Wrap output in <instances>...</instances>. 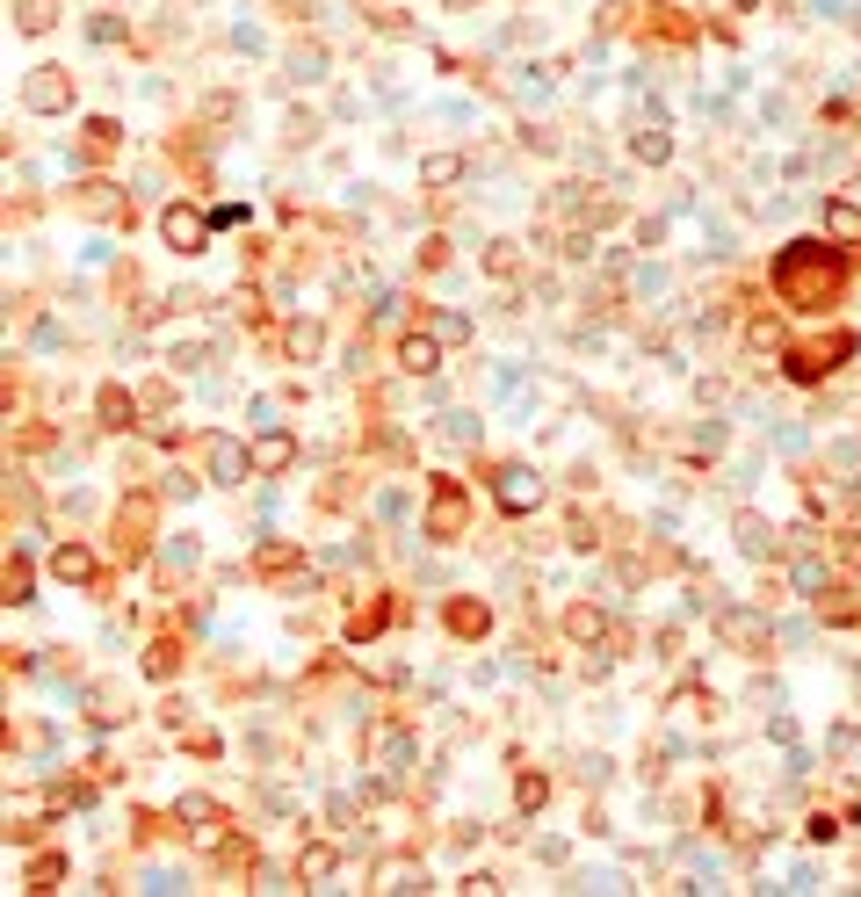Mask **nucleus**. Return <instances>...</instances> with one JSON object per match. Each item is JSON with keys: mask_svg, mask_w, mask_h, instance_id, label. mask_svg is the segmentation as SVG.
<instances>
[{"mask_svg": "<svg viewBox=\"0 0 861 897\" xmlns=\"http://www.w3.org/2000/svg\"><path fill=\"white\" fill-rule=\"evenodd\" d=\"M775 290H782V304H796V312H818V304L840 297V261L825 254L818 239H796V246L775 254Z\"/></svg>", "mask_w": 861, "mask_h": 897, "instance_id": "nucleus-1", "label": "nucleus"}, {"mask_svg": "<svg viewBox=\"0 0 861 897\" xmlns=\"http://www.w3.org/2000/svg\"><path fill=\"white\" fill-rule=\"evenodd\" d=\"M22 102L37 109V116L73 109V73H66V66H37V73H29V87H22Z\"/></svg>", "mask_w": 861, "mask_h": 897, "instance_id": "nucleus-2", "label": "nucleus"}, {"mask_svg": "<svg viewBox=\"0 0 861 897\" xmlns=\"http://www.w3.org/2000/svg\"><path fill=\"white\" fill-rule=\"evenodd\" d=\"M203 471L218 478V485H239L246 471H254V449L232 442V435H203Z\"/></svg>", "mask_w": 861, "mask_h": 897, "instance_id": "nucleus-3", "label": "nucleus"}, {"mask_svg": "<svg viewBox=\"0 0 861 897\" xmlns=\"http://www.w3.org/2000/svg\"><path fill=\"white\" fill-rule=\"evenodd\" d=\"M160 232H167V246H174V254H203V239H210V225L196 218L189 203H174L167 218H160Z\"/></svg>", "mask_w": 861, "mask_h": 897, "instance_id": "nucleus-4", "label": "nucleus"}, {"mask_svg": "<svg viewBox=\"0 0 861 897\" xmlns=\"http://www.w3.org/2000/svg\"><path fill=\"white\" fill-rule=\"evenodd\" d=\"M427 536H442V543H449V536H464V492H456L449 478L435 485V507H427Z\"/></svg>", "mask_w": 861, "mask_h": 897, "instance_id": "nucleus-5", "label": "nucleus"}, {"mask_svg": "<svg viewBox=\"0 0 861 897\" xmlns=\"http://www.w3.org/2000/svg\"><path fill=\"white\" fill-rule=\"evenodd\" d=\"M290 456H297V442L283 435V427H268V435L254 442V471H261V478H275V471H290Z\"/></svg>", "mask_w": 861, "mask_h": 897, "instance_id": "nucleus-6", "label": "nucleus"}, {"mask_svg": "<svg viewBox=\"0 0 861 897\" xmlns=\"http://www.w3.org/2000/svg\"><path fill=\"white\" fill-rule=\"evenodd\" d=\"M492 492H500V507H507V514H529V507L543 500V485H536L529 471H500V485H492Z\"/></svg>", "mask_w": 861, "mask_h": 897, "instance_id": "nucleus-7", "label": "nucleus"}, {"mask_svg": "<svg viewBox=\"0 0 861 897\" xmlns=\"http://www.w3.org/2000/svg\"><path fill=\"white\" fill-rule=\"evenodd\" d=\"M80 210H87V218H131V203H123L109 181H87V189H80Z\"/></svg>", "mask_w": 861, "mask_h": 897, "instance_id": "nucleus-8", "label": "nucleus"}, {"mask_svg": "<svg viewBox=\"0 0 861 897\" xmlns=\"http://www.w3.org/2000/svg\"><path fill=\"white\" fill-rule=\"evenodd\" d=\"M398 362H406L413 377H427V369L442 362V348H435V333H406V340H398Z\"/></svg>", "mask_w": 861, "mask_h": 897, "instance_id": "nucleus-9", "label": "nucleus"}, {"mask_svg": "<svg viewBox=\"0 0 861 897\" xmlns=\"http://www.w3.org/2000/svg\"><path fill=\"white\" fill-rule=\"evenodd\" d=\"M51 572L66 579V586H87V579H95V550H80V543H66V550H58V558H51Z\"/></svg>", "mask_w": 861, "mask_h": 897, "instance_id": "nucleus-10", "label": "nucleus"}, {"mask_svg": "<svg viewBox=\"0 0 861 897\" xmlns=\"http://www.w3.org/2000/svg\"><path fill=\"white\" fill-rule=\"evenodd\" d=\"M333 869H341V854H333V847H304V854H297V876H304V883H326Z\"/></svg>", "mask_w": 861, "mask_h": 897, "instance_id": "nucleus-11", "label": "nucleus"}, {"mask_svg": "<svg viewBox=\"0 0 861 897\" xmlns=\"http://www.w3.org/2000/svg\"><path fill=\"white\" fill-rule=\"evenodd\" d=\"M825 232H833V239H854V246H861V210H854V203H825Z\"/></svg>", "mask_w": 861, "mask_h": 897, "instance_id": "nucleus-12", "label": "nucleus"}, {"mask_svg": "<svg viewBox=\"0 0 861 897\" xmlns=\"http://www.w3.org/2000/svg\"><path fill=\"white\" fill-rule=\"evenodd\" d=\"M456 174H464V160H456V152H435V160H420V181H427V189H449Z\"/></svg>", "mask_w": 861, "mask_h": 897, "instance_id": "nucleus-13", "label": "nucleus"}, {"mask_svg": "<svg viewBox=\"0 0 861 897\" xmlns=\"http://www.w3.org/2000/svg\"><path fill=\"white\" fill-rule=\"evenodd\" d=\"M724 637L746 644V652H760V644H767V623H753V615H724Z\"/></svg>", "mask_w": 861, "mask_h": 897, "instance_id": "nucleus-14", "label": "nucleus"}, {"mask_svg": "<svg viewBox=\"0 0 861 897\" xmlns=\"http://www.w3.org/2000/svg\"><path fill=\"white\" fill-rule=\"evenodd\" d=\"M630 152H637V160H652V167H659L666 152H673V138H666V131H637V138H630Z\"/></svg>", "mask_w": 861, "mask_h": 897, "instance_id": "nucleus-15", "label": "nucleus"}, {"mask_svg": "<svg viewBox=\"0 0 861 897\" xmlns=\"http://www.w3.org/2000/svg\"><path fill=\"white\" fill-rule=\"evenodd\" d=\"M58 22V0H22V29H51Z\"/></svg>", "mask_w": 861, "mask_h": 897, "instance_id": "nucleus-16", "label": "nucleus"}, {"mask_svg": "<svg viewBox=\"0 0 861 897\" xmlns=\"http://www.w3.org/2000/svg\"><path fill=\"white\" fill-rule=\"evenodd\" d=\"M0 586H8V601H29V565L8 558V572H0Z\"/></svg>", "mask_w": 861, "mask_h": 897, "instance_id": "nucleus-17", "label": "nucleus"}, {"mask_svg": "<svg viewBox=\"0 0 861 897\" xmlns=\"http://www.w3.org/2000/svg\"><path fill=\"white\" fill-rule=\"evenodd\" d=\"M449 623L464 630V637H478V630H485V608H471V601H456V608H449Z\"/></svg>", "mask_w": 861, "mask_h": 897, "instance_id": "nucleus-18", "label": "nucleus"}, {"mask_svg": "<svg viewBox=\"0 0 861 897\" xmlns=\"http://www.w3.org/2000/svg\"><path fill=\"white\" fill-rule=\"evenodd\" d=\"M565 630H572V637H601V608H572Z\"/></svg>", "mask_w": 861, "mask_h": 897, "instance_id": "nucleus-19", "label": "nucleus"}, {"mask_svg": "<svg viewBox=\"0 0 861 897\" xmlns=\"http://www.w3.org/2000/svg\"><path fill=\"white\" fill-rule=\"evenodd\" d=\"M514 796H521V811H543V796H550V782H543V775H521V789H514Z\"/></svg>", "mask_w": 861, "mask_h": 897, "instance_id": "nucleus-20", "label": "nucleus"}, {"mask_svg": "<svg viewBox=\"0 0 861 897\" xmlns=\"http://www.w3.org/2000/svg\"><path fill=\"white\" fill-rule=\"evenodd\" d=\"M290 355H319V326H290Z\"/></svg>", "mask_w": 861, "mask_h": 897, "instance_id": "nucleus-21", "label": "nucleus"}, {"mask_svg": "<svg viewBox=\"0 0 861 897\" xmlns=\"http://www.w3.org/2000/svg\"><path fill=\"white\" fill-rule=\"evenodd\" d=\"M123 413H131V398H123V391H102V420L123 427Z\"/></svg>", "mask_w": 861, "mask_h": 897, "instance_id": "nucleus-22", "label": "nucleus"}]
</instances>
